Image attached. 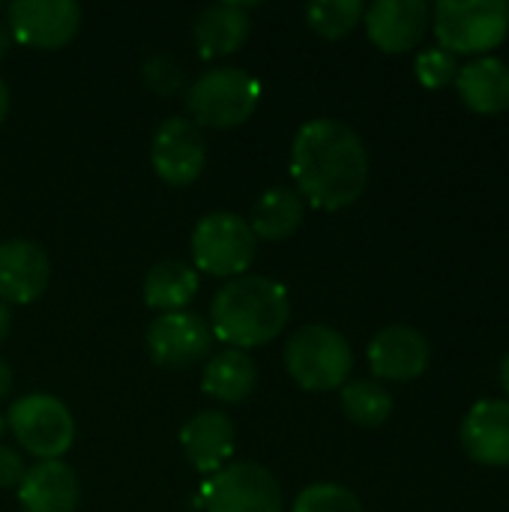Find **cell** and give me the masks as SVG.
Here are the masks:
<instances>
[{"mask_svg": "<svg viewBox=\"0 0 509 512\" xmlns=\"http://www.w3.org/2000/svg\"><path fill=\"white\" fill-rule=\"evenodd\" d=\"M291 177L303 201L318 210L351 207L369 183V153L357 129L336 117H318L297 129Z\"/></svg>", "mask_w": 509, "mask_h": 512, "instance_id": "cell-1", "label": "cell"}, {"mask_svg": "<svg viewBox=\"0 0 509 512\" xmlns=\"http://www.w3.org/2000/svg\"><path fill=\"white\" fill-rule=\"evenodd\" d=\"M291 321V297L270 276H237L222 285L210 303L213 339L249 351L273 342Z\"/></svg>", "mask_w": 509, "mask_h": 512, "instance_id": "cell-2", "label": "cell"}, {"mask_svg": "<svg viewBox=\"0 0 509 512\" xmlns=\"http://www.w3.org/2000/svg\"><path fill=\"white\" fill-rule=\"evenodd\" d=\"M261 102V81L237 66H216L186 87V111L192 123L231 129L246 123Z\"/></svg>", "mask_w": 509, "mask_h": 512, "instance_id": "cell-3", "label": "cell"}, {"mask_svg": "<svg viewBox=\"0 0 509 512\" xmlns=\"http://www.w3.org/2000/svg\"><path fill=\"white\" fill-rule=\"evenodd\" d=\"M285 369L303 390H342L354 369V351L339 330L327 324H309L288 339Z\"/></svg>", "mask_w": 509, "mask_h": 512, "instance_id": "cell-4", "label": "cell"}, {"mask_svg": "<svg viewBox=\"0 0 509 512\" xmlns=\"http://www.w3.org/2000/svg\"><path fill=\"white\" fill-rule=\"evenodd\" d=\"M432 27L444 51L486 54L509 33L507 0H438L432 6Z\"/></svg>", "mask_w": 509, "mask_h": 512, "instance_id": "cell-5", "label": "cell"}, {"mask_svg": "<svg viewBox=\"0 0 509 512\" xmlns=\"http://www.w3.org/2000/svg\"><path fill=\"white\" fill-rule=\"evenodd\" d=\"M6 426L15 435L18 447L36 456L39 462H57L75 444L72 411L48 393L18 399L6 414Z\"/></svg>", "mask_w": 509, "mask_h": 512, "instance_id": "cell-6", "label": "cell"}, {"mask_svg": "<svg viewBox=\"0 0 509 512\" xmlns=\"http://www.w3.org/2000/svg\"><path fill=\"white\" fill-rule=\"evenodd\" d=\"M255 252H258V240L249 222L237 213L228 210L207 213L192 231L195 267L210 276H222V279L246 276L249 264L255 261Z\"/></svg>", "mask_w": 509, "mask_h": 512, "instance_id": "cell-7", "label": "cell"}, {"mask_svg": "<svg viewBox=\"0 0 509 512\" xmlns=\"http://www.w3.org/2000/svg\"><path fill=\"white\" fill-rule=\"evenodd\" d=\"M198 504L207 512H282L279 480L258 462H231L204 480Z\"/></svg>", "mask_w": 509, "mask_h": 512, "instance_id": "cell-8", "label": "cell"}, {"mask_svg": "<svg viewBox=\"0 0 509 512\" xmlns=\"http://www.w3.org/2000/svg\"><path fill=\"white\" fill-rule=\"evenodd\" d=\"M6 27L12 42L54 51L78 33L81 6L72 0H15L6 6Z\"/></svg>", "mask_w": 509, "mask_h": 512, "instance_id": "cell-9", "label": "cell"}, {"mask_svg": "<svg viewBox=\"0 0 509 512\" xmlns=\"http://www.w3.org/2000/svg\"><path fill=\"white\" fill-rule=\"evenodd\" d=\"M150 162L162 183L168 186H189L201 177L207 165V141L204 132L189 117H168L159 123Z\"/></svg>", "mask_w": 509, "mask_h": 512, "instance_id": "cell-10", "label": "cell"}, {"mask_svg": "<svg viewBox=\"0 0 509 512\" xmlns=\"http://www.w3.org/2000/svg\"><path fill=\"white\" fill-rule=\"evenodd\" d=\"M213 330L192 312L156 315L147 327V351L165 369H189L210 357Z\"/></svg>", "mask_w": 509, "mask_h": 512, "instance_id": "cell-11", "label": "cell"}, {"mask_svg": "<svg viewBox=\"0 0 509 512\" xmlns=\"http://www.w3.org/2000/svg\"><path fill=\"white\" fill-rule=\"evenodd\" d=\"M363 24L381 51L402 54L423 42L432 24V6L426 0H375L366 6Z\"/></svg>", "mask_w": 509, "mask_h": 512, "instance_id": "cell-12", "label": "cell"}, {"mask_svg": "<svg viewBox=\"0 0 509 512\" xmlns=\"http://www.w3.org/2000/svg\"><path fill=\"white\" fill-rule=\"evenodd\" d=\"M51 282V258L33 240L0 243V300L6 306H27L45 294Z\"/></svg>", "mask_w": 509, "mask_h": 512, "instance_id": "cell-13", "label": "cell"}, {"mask_svg": "<svg viewBox=\"0 0 509 512\" xmlns=\"http://www.w3.org/2000/svg\"><path fill=\"white\" fill-rule=\"evenodd\" d=\"M429 342L420 330L408 324H393L384 327L372 342H369V366L378 381H414L429 369Z\"/></svg>", "mask_w": 509, "mask_h": 512, "instance_id": "cell-14", "label": "cell"}, {"mask_svg": "<svg viewBox=\"0 0 509 512\" xmlns=\"http://www.w3.org/2000/svg\"><path fill=\"white\" fill-rule=\"evenodd\" d=\"M465 453L489 468L509 465V402L507 399H483L477 402L459 429Z\"/></svg>", "mask_w": 509, "mask_h": 512, "instance_id": "cell-15", "label": "cell"}, {"mask_svg": "<svg viewBox=\"0 0 509 512\" xmlns=\"http://www.w3.org/2000/svg\"><path fill=\"white\" fill-rule=\"evenodd\" d=\"M180 447L186 462L198 471L213 477L228 465L237 447L234 423L222 411H201L180 429Z\"/></svg>", "mask_w": 509, "mask_h": 512, "instance_id": "cell-16", "label": "cell"}, {"mask_svg": "<svg viewBox=\"0 0 509 512\" xmlns=\"http://www.w3.org/2000/svg\"><path fill=\"white\" fill-rule=\"evenodd\" d=\"M78 477L66 462H36L27 468L18 486V504L24 512H75L78 510Z\"/></svg>", "mask_w": 509, "mask_h": 512, "instance_id": "cell-17", "label": "cell"}, {"mask_svg": "<svg viewBox=\"0 0 509 512\" xmlns=\"http://www.w3.org/2000/svg\"><path fill=\"white\" fill-rule=\"evenodd\" d=\"M249 30H252L249 6L213 3L198 12V18L192 24V39L204 60H216V57H228L237 48H243V42L249 39Z\"/></svg>", "mask_w": 509, "mask_h": 512, "instance_id": "cell-18", "label": "cell"}, {"mask_svg": "<svg viewBox=\"0 0 509 512\" xmlns=\"http://www.w3.org/2000/svg\"><path fill=\"white\" fill-rule=\"evenodd\" d=\"M456 87L462 102L477 114H498L509 108V63L501 57H477L459 69Z\"/></svg>", "mask_w": 509, "mask_h": 512, "instance_id": "cell-19", "label": "cell"}, {"mask_svg": "<svg viewBox=\"0 0 509 512\" xmlns=\"http://www.w3.org/2000/svg\"><path fill=\"white\" fill-rule=\"evenodd\" d=\"M258 384V366L246 351L228 348L207 360L201 375V390L222 405H237L252 396Z\"/></svg>", "mask_w": 509, "mask_h": 512, "instance_id": "cell-20", "label": "cell"}, {"mask_svg": "<svg viewBox=\"0 0 509 512\" xmlns=\"http://www.w3.org/2000/svg\"><path fill=\"white\" fill-rule=\"evenodd\" d=\"M303 216H306V201L300 198V192L291 186H273L255 201L249 228L255 240L279 243L288 240L303 225Z\"/></svg>", "mask_w": 509, "mask_h": 512, "instance_id": "cell-21", "label": "cell"}, {"mask_svg": "<svg viewBox=\"0 0 509 512\" xmlns=\"http://www.w3.org/2000/svg\"><path fill=\"white\" fill-rule=\"evenodd\" d=\"M198 294V273L183 261H159L144 276V303L159 312H186Z\"/></svg>", "mask_w": 509, "mask_h": 512, "instance_id": "cell-22", "label": "cell"}, {"mask_svg": "<svg viewBox=\"0 0 509 512\" xmlns=\"http://www.w3.org/2000/svg\"><path fill=\"white\" fill-rule=\"evenodd\" d=\"M339 405H342V414L363 429H375V426L387 423L393 414L390 390L378 381H363V378L348 381L339 390Z\"/></svg>", "mask_w": 509, "mask_h": 512, "instance_id": "cell-23", "label": "cell"}, {"mask_svg": "<svg viewBox=\"0 0 509 512\" xmlns=\"http://www.w3.org/2000/svg\"><path fill=\"white\" fill-rule=\"evenodd\" d=\"M363 12L360 0H315L306 6V21L324 39H342L363 21Z\"/></svg>", "mask_w": 509, "mask_h": 512, "instance_id": "cell-24", "label": "cell"}, {"mask_svg": "<svg viewBox=\"0 0 509 512\" xmlns=\"http://www.w3.org/2000/svg\"><path fill=\"white\" fill-rule=\"evenodd\" d=\"M291 512H366L360 498L339 483H315L303 489Z\"/></svg>", "mask_w": 509, "mask_h": 512, "instance_id": "cell-25", "label": "cell"}, {"mask_svg": "<svg viewBox=\"0 0 509 512\" xmlns=\"http://www.w3.org/2000/svg\"><path fill=\"white\" fill-rule=\"evenodd\" d=\"M414 69H417V81L426 84V87H447V84L456 81V75H459L456 57H453L450 51H444L441 45H438V48L420 51Z\"/></svg>", "mask_w": 509, "mask_h": 512, "instance_id": "cell-26", "label": "cell"}, {"mask_svg": "<svg viewBox=\"0 0 509 512\" xmlns=\"http://www.w3.org/2000/svg\"><path fill=\"white\" fill-rule=\"evenodd\" d=\"M144 81L153 93L159 96H171V93H180L186 78H183V66L168 57V54H153L147 63H144Z\"/></svg>", "mask_w": 509, "mask_h": 512, "instance_id": "cell-27", "label": "cell"}, {"mask_svg": "<svg viewBox=\"0 0 509 512\" xmlns=\"http://www.w3.org/2000/svg\"><path fill=\"white\" fill-rule=\"evenodd\" d=\"M27 474V465L18 450L0 447V489H18Z\"/></svg>", "mask_w": 509, "mask_h": 512, "instance_id": "cell-28", "label": "cell"}, {"mask_svg": "<svg viewBox=\"0 0 509 512\" xmlns=\"http://www.w3.org/2000/svg\"><path fill=\"white\" fill-rule=\"evenodd\" d=\"M9 390H12V369L0 360V402L9 396Z\"/></svg>", "mask_w": 509, "mask_h": 512, "instance_id": "cell-29", "label": "cell"}, {"mask_svg": "<svg viewBox=\"0 0 509 512\" xmlns=\"http://www.w3.org/2000/svg\"><path fill=\"white\" fill-rule=\"evenodd\" d=\"M9 327H12V312H9V306L0 300V345H3V339L9 336Z\"/></svg>", "mask_w": 509, "mask_h": 512, "instance_id": "cell-30", "label": "cell"}, {"mask_svg": "<svg viewBox=\"0 0 509 512\" xmlns=\"http://www.w3.org/2000/svg\"><path fill=\"white\" fill-rule=\"evenodd\" d=\"M6 114H9V87H6V81L0 78V126H3Z\"/></svg>", "mask_w": 509, "mask_h": 512, "instance_id": "cell-31", "label": "cell"}, {"mask_svg": "<svg viewBox=\"0 0 509 512\" xmlns=\"http://www.w3.org/2000/svg\"><path fill=\"white\" fill-rule=\"evenodd\" d=\"M9 45H12V36H9V27H6V21H0V57L9 51Z\"/></svg>", "mask_w": 509, "mask_h": 512, "instance_id": "cell-32", "label": "cell"}, {"mask_svg": "<svg viewBox=\"0 0 509 512\" xmlns=\"http://www.w3.org/2000/svg\"><path fill=\"white\" fill-rule=\"evenodd\" d=\"M501 384H504V390H507L509 396V354L501 360Z\"/></svg>", "mask_w": 509, "mask_h": 512, "instance_id": "cell-33", "label": "cell"}, {"mask_svg": "<svg viewBox=\"0 0 509 512\" xmlns=\"http://www.w3.org/2000/svg\"><path fill=\"white\" fill-rule=\"evenodd\" d=\"M6 429H9V426H6V417L0 414V438H3V432H6Z\"/></svg>", "mask_w": 509, "mask_h": 512, "instance_id": "cell-34", "label": "cell"}]
</instances>
